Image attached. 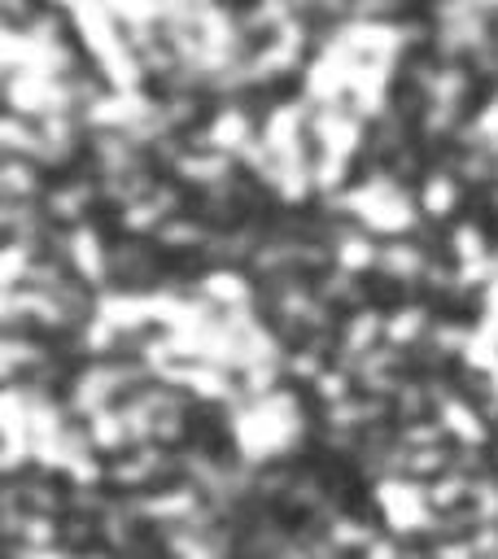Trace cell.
I'll use <instances>...</instances> for the list:
<instances>
[{"label": "cell", "instance_id": "7", "mask_svg": "<svg viewBox=\"0 0 498 559\" xmlns=\"http://www.w3.org/2000/svg\"><path fill=\"white\" fill-rule=\"evenodd\" d=\"M428 258H432V253H428L415 236H389V240H380L376 275H380V280H398V284H406V288H411V297H415V284H419V275H424Z\"/></svg>", "mask_w": 498, "mask_h": 559}, {"label": "cell", "instance_id": "16", "mask_svg": "<svg viewBox=\"0 0 498 559\" xmlns=\"http://www.w3.org/2000/svg\"><path fill=\"white\" fill-rule=\"evenodd\" d=\"M472 328H476V323H467V319H459V314H437L432 328H428V341H432L446 358L459 362V354H463L467 341H472Z\"/></svg>", "mask_w": 498, "mask_h": 559}, {"label": "cell", "instance_id": "9", "mask_svg": "<svg viewBox=\"0 0 498 559\" xmlns=\"http://www.w3.org/2000/svg\"><path fill=\"white\" fill-rule=\"evenodd\" d=\"M432 319H437V314H432L428 301H419V297L398 301V306H389V314H384V341H393V345H402V349H415V345L428 336Z\"/></svg>", "mask_w": 498, "mask_h": 559}, {"label": "cell", "instance_id": "2", "mask_svg": "<svg viewBox=\"0 0 498 559\" xmlns=\"http://www.w3.org/2000/svg\"><path fill=\"white\" fill-rule=\"evenodd\" d=\"M371 502L384 515V528L398 533L402 542L428 537V528L437 520V511L428 502V485L415 480V476H380V480H371Z\"/></svg>", "mask_w": 498, "mask_h": 559}, {"label": "cell", "instance_id": "19", "mask_svg": "<svg viewBox=\"0 0 498 559\" xmlns=\"http://www.w3.org/2000/svg\"><path fill=\"white\" fill-rule=\"evenodd\" d=\"M310 393H315V402L319 406H332V402H341V397H349V393H358V384H354V376L345 371V367H328V371H319V380L310 384Z\"/></svg>", "mask_w": 498, "mask_h": 559}, {"label": "cell", "instance_id": "18", "mask_svg": "<svg viewBox=\"0 0 498 559\" xmlns=\"http://www.w3.org/2000/svg\"><path fill=\"white\" fill-rule=\"evenodd\" d=\"M105 4L122 22V31H131V26H162V17H166V0H105Z\"/></svg>", "mask_w": 498, "mask_h": 559}, {"label": "cell", "instance_id": "6", "mask_svg": "<svg viewBox=\"0 0 498 559\" xmlns=\"http://www.w3.org/2000/svg\"><path fill=\"white\" fill-rule=\"evenodd\" d=\"M463 179L450 170V166H428L419 188H415V201H419V214L432 218V223H450L463 205Z\"/></svg>", "mask_w": 498, "mask_h": 559}, {"label": "cell", "instance_id": "14", "mask_svg": "<svg viewBox=\"0 0 498 559\" xmlns=\"http://www.w3.org/2000/svg\"><path fill=\"white\" fill-rule=\"evenodd\" d=\"M166 218H170V214L162 210V201H157L153 192L140 197V201H131V205H122V210L114 214V223H118L122 236H149V240L157 236V227H162Z\"/></svg>", "mask_w": 498, "mask_h": 559}, {"label": "cell", "instance_id": "17", "mask_svg": "<svg viewBox=\"0 0 498 559\" xmlns=\"http://www.w3.org/2000/svg\"><path fill=\"white\" fill-rule=\"evenodd\" d=\"M428 485V502H432V511H450V507H463L467 498H472V476H463V472H441V476H432V480H424Z\"/></svg>", "mask_w": 498, "mask_h": 559}, {"label": "cell", "instance_id": "8", "mask_svg": "<svg viewBox=\"0 0 498 559\" xmlns=\"http://www.w3.org/2000/svg\"><path fill=\"white\" fill-rule=\"evenodd\" d=\"M437 419L446 424L450 441H459V445H489V441L498 437L494 424L481 415V406H476L472 397H463V393H450V397L437 406Z\"/></svg>", "mask_w": 498, "mask_h": 559}, {"label": "cell", "instance_id": "13", "mask_svg": "<svg viewBox=\"0 0 498 559\" xmlns=\"http://www.w3.org/2000/svg\"><path fill=\"white\" fill-rule=\"evenodd\" d=\"M498 245L485 236V227L476 218H459L454 227H446V253H450V262H476V258H485Z\"/></svg>", "mask_w": 498, "mask_h": 559}, {"label": "cell", "instance_id": "15", "mask_svg": "<svg viewBox=\"0 0 498 559\" xmlns=\"http://www.w3.org/2000/svg\"><path fill=\"white\" fill-rule=\"evenodd\" d=\"M332 367V354H323V349H315V345H293L288 354H284V380H293V384H315L319 380V371H328Z\"/></svg>", "mask_w": 498, "mask_h": 559}, {"label": "cell", "instance_id": "11", "mask_svg": "<svg viewBox=\"0 0 498 559\" xmlns=\"http://www.w3.org/2000/svg\"><path fill=\"white\" fill-rule=\"evenodd\" d=\"M44 166L31 157H4L0 166V197L4 201H44Z\"/></svg>", "mask_w": 498, "mask_h": 559}, {"label": "cell", "instance_id": "23", "mask_svg": "<svg viewBox=\"0 0 498 559\" xmlns=\"http://www.w3.org/2000/svg\"><path fill=\"white\" fill-rule=\"evenodd\" d=\"M227 4H232V0H227Z\"/></svg>", "mask_w": 498, "mask_h": 559}, {"label": "cell", "instance_id": "20", "mask_svg": "<svg viewBox=\"0 0 498 559\" xmlns=\"http://www.w3.org/2000/svg\"><path fill=\"white\" fill-rule=\"evenodd\" d=\"M415 0H354V13L349 17H363V22H402L411 17Z\"/></svg>", "mask_w": 498, "mask_h": 559}, {"label": "cell", "instance_id": "4", "mask_svg": "<svg viewBox=\"0 0 498 559\" xmlns=\"http://www.w3.org/2000/svg\"><path fill=\"white\" fill-rule=\"evenodd\" d=\"M66 258H70L79 280H87L92 288H109V240L92 218L70 227V253Z\"/></svg>", "mask_w": 498, "mask_h": 559}, {"label": "cell", "instance_id": "1", "mask_svg": "<svg viewBox=\"0 0 498 559\" xmlns=\"http://www.w3.org/2000/svg\"><path fill=\"white\" fill-rule=\"evenodd\" d=\"M227 415V441L232 450L253 463V467H266V463H280V459H293L306 441V406L288 384H275L271 393L262 397H249Z\"/></svg>", "mask_w": 498, "mask_h": 559}, {"label": "cell", "instance_id": "22", "mask_svg": "<svg viewBox=\"0 0 498 559\" xmlns=\"http://www.w3.org/2000/svg\"><path fill=\"white\" fill-rule=\"evenodd\" d=\"M166 4H179V0H166Z\"/></svg>", "mask_w": 498, "mask_h": 559}, {"label": "cell", "instance_id": "3", "mask_svg": "<svg viewBox=\"0 0 498 559\" xmlns=\"http://www.w3.org/2000/svg\"><path fill=\"white\" fill-rule=\"evenodd\" d=\"M4 109L44 118L57 109H79L70 92V74L52 70H4Z\"/></svg>", "mask_w": 498, "mask_h": 559}, {"label": "cell", "instance_id": "21", "mask_svg": "<svg viewBox=\"0 0 498 559\" xmlns=\"http://www.w3.org/2000/svg\"><path fill=\"white\" fill-rule=\"evenodd\" d=\"M48 4H57V9H74L79 0H48Z\"/></svg>", "mask_w": 498, "mask_h": 559}, {"label": "cell", "instance_id": "5", "mask_svg": "<svg viewBox=\"0 0 498 559\" xmlns=\"http://www.w3.org/2000/svg\"><path fill=\"white\" fill-rule=\"evenodd\" d=\"M384 314L389 310H380V306H358V310H349V314H341V323H336V354H332V362H349V358H358V354H367V349H376L380 341H384Z\"/></svg>", "mask_w": 498, "mask_h": 559}, {"label": "cell", "instance_id": "10", "mask_svg": "<svg viewBox=\"0 0 498 559\" xmlns=\"http://www.w3.org/2000/svg\"><path fill=\"white\" fill-rule=\"evenodd\" d=\"M210 223L197 214V210H183V214H170L162 227H157V249L162 253H201V245L210 240Z\"/></svg>", "mask_w": 498, "mask_h": 559}, {"label": "cell", "instance_id": "12", "mask_svg": "<svg viewBox=\"0 0 498 559\" xmlns=\"http://www.w3.org/2000/svg\"><path fill=\"white\" fill-rule=\"evenodd\" d=\"M83 424H87V437H92V445H96L105 459H114V454L131 450V428H127V415H122V406H105V411L87 415Z\"/></svg>", "mask_w": 498, "mask_h": 559}]
</instances>
